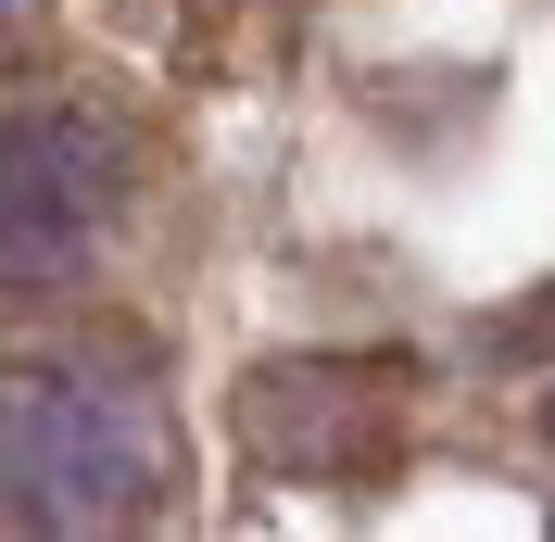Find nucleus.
I'll return each instance as SVG.
<instances>
[{"instance_id":"obj_1","label":"nucleus","mask_w":555,"mask_h":542,"mask_svg":"<svg viewBox=\"0 0 555 542\" xmlns=\"http://www.w3.org/2000/svg\"><path fill=\"white\" fill-rule=\"evenodd\" d=\"M177 505V416L152 378L26 353L0 366V517L13 530H139Z\"/></svg>"},{"instance_id":"obj_2","label":"nucleus","mask_w":555,"mask_h":542,"mask_svg":"<svg viewBox=\"0 0 555 542\" xmlns=\"http://www.w3.org/2000/svg\"><path fill=\"white\" fill-rule=\"evenodd\" d=\"M139 190V152L89 102H26L0 127V304L13 291H64L102 266L114 215Z\"/></svg>"},{"instance_id":"obj_3","label":"nucleus","mask_w":555,"mask_h":542,"mask_svg":"<svg viewBox=\"0 0 555 542\" xmlns=\"http://www.w3.org/2000/svg\"><path fill=\"white\" fill-rule=\"evenodd\" d=\"M253 454L278 479H304V492H366V479L404 467V378L391 366H266L253 391Z\"/></svg>"}]
</instances>
